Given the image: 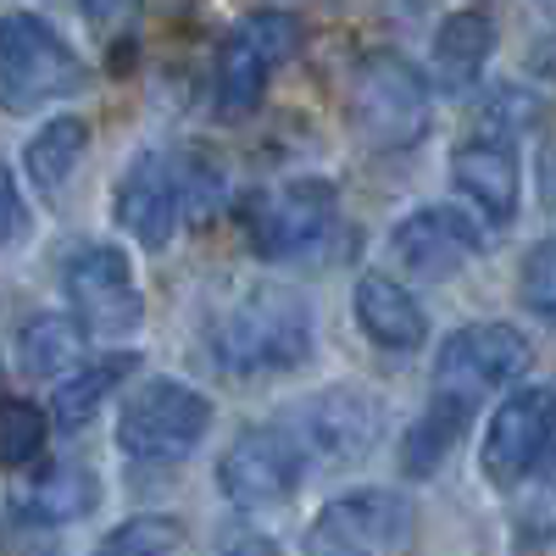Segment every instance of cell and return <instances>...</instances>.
Listing matches in <instances>:
<instances>
[{
	"mask_svg": "<svg viewBox=\"0 0 556 556\" xmlns=\"http://www.w3.org/2000/svg\"><path fill=\"white\" fill-rule=\"evenodd\" d=\"M212 351L223 362V374H240V379L290 374L312 351V317L285 290H251L240 306L223 312Z\"/></svg>",
	"mask_w": 556,
	"mask_h": 556,
	"instance_id": "cell-1",
	"label": "cell"
},
{
	"mask_svg": "<svg viewBox=\"0 0 556 556\" xmlns=\"http://www.w3.org/2000/svg\"><path fill=\"white\" fill-rule=\"evenodd\" d=\"M89 84V67L73 45L34 12L0 17V106L7 112H39L45 101L78 96Z\"/></svg>",
	"mask_w": 556,
	"mask_h": 556,
	"instance_id": "cell-2",
	"label": "cell"
},
{
	"mask_svg": "<svg viewBox=\"0 0 556 556\" xmlns=\"http://www.w3.org/2000/svg\"><path fill=\"white\" fill-rule=\"evenodd\" d=\"M351 123L367 146L401 151L412 139H424L429 128V84L406 56L374 51L362 56L351 73Z\"/></svg>",
	"mask_w": 556,
	"mask_h": 556,
	"instance_id": "cell-3",
	"label": "cell"
},
{
	"mask_svg": "<svg viewBox=\"0 0 556 556\" xmlns=\"http://www.w3.org/2000/svg\"><path fill=\"white\" fill-rule=\"evenodd\" d=\"M212 429V401L178 379H146L117 412V445L134 462H184Z\"/></svg>",
	"mask_w": 556,
	"mask_h": 556,
	"instance_id": "cell-4",
	"label": "cell"
},
{
	"mask_svg": "<svg viewBox=\"0 0 556 556\" xmlns=\"http://www.w3.org/2000/svg\"><path fill=\"white\" fill-rule=\"evenodd\" d=\"M240 223L256 245V256L267 262H295V256H312L329 228L340 223V195L334 184L323 178H290L278 190H262L240 206Z\"/></svg>",
	"mask_w": 556,
	"mask_h": 556,
	"instance_id": "cell-5",
	"label": "cell"
},
{
	"mask_svg": "<svg viewBox=\"0 0 556 556\" xmlns=\"http://www.w3.org/2000/svg\"><path fill=\"white\" fill-rule=\"evenodd\" d=\"M67 301L84 323V334L96 340H123L146 323V295H139L134 262L117 245H78L62 267Z\"/></svg>",
	"mask_w": 556,
	"mask_h": 556,
	"instance_id": "cell-6",
	"label": "cell"
},
{
	"mask_svg": "<svg viewBox=\"0 0 556 556\" xmlns=\"http://www.w3.org/2000/svg\"><path fill=\"white\" fill-rule=\"evenodd\" d=\"M556 440V390L551 384H523L513 390L495 417H490V429H484V479L495 490H518L534 468H540V456L551 451Z\"/></svg>",
	"mask_w": 556,
	"mask_h": 556,
	"instance_id": "cell-7",
	"label": "cell"
},
{
	"mask_svg": "<svg viewBox=\"0 0 556 556\" xmlns=\"http://www.w3.org/2000/svg\"><path fill=\"white\" fill-rule=\"evenodd\" d=\"M529 340L513 323H468L456 329L434 356V384L445 395H473V390H506L529 374Z\"/></svg>",
	"mask_w": 556,
	"mask_h": 556,
	"instance_id": "cell-8",
	"label": "cell"
},
{
	"mask_svg": "<svg viewBox=\"0 0 556 556\" xmlns=\"http://www.w3.org/2000/svg\"><path fill=\"white\" fill-rule=\"evenodd\" d=\"M306 473V456L295 451V440L285 429H245L217 462V490L235 506H278L290 501L295 484Z\"/></svg>",
	"mask_w": 556,
	"mask_h": 556,
	"instance_id": "cell-9",
	"label": "cell"
},
{
	"mask_svg": "<svg viewBox=\"0 0 556 556\" xmlns=\"http://www.w3.org/2000/svg\"><path fill=\"white\" fill-rule=\"evenodd\" d=\"M285 429L295 440V451L306 462H345V456H362L379 434V406L356 395V390H329L317 401H301L285 412Z\"/></svg>",
	"mask_w": 556,
	"mask_h": 556,
	"instance_id": "cell-10",
	"label": "cell"
},
{
	"mask_svg": "<svg viewBox=\"0 0 556 556\" xmlns=\"http://www.w3.org/2000/svg\"><path fill=\"white\" fill-rule=\"evenodd\" d=\"M412 529V506L390 490H356L329 501L323 513L312 518V556H367L379 545H395Z\"/></svg>",
	"mask_w": 556,
	"mask_h": 556,
	"instance_id": "cell-11",
	"label": "cell"
},
{
	"mask_svg": "<svg viewBox=\"0 0 556 556\" xmlns=\"http://www.w3.org/2000/svg\"><path fill=\"white\" fill-rule=\"evenodd\" d=\"M390 251L412 267V278H451L484 251V235L456 206H424L390 228Z\"/></svg>",
	"mask_w": 556,
	"mask_h": 556,
	"instance_id": "cell-12",
	"label": "cell"
},
{
	"mask_svg": "<svg viewBox=\"0 0 556 556\" xmlns=\"http://www.w3.org/2000/svg\"><path fill=\"white\" fill-rule=\"evenodd\" d=\"M117 223L146 251H162L173 240V228H178V190H173V162L167 156L139 151L128 162V173L117 178Z\"/></svg>",
	"mask_w": 556,
	"mask_h": 556,
	"instance_id": "cell-13",
	"label": "cell"
},
{
	"mask_svg": "<svg viewBox=\"0 0 556 556\" xmlns=\"http://www.w3.org/2000/svg\"><path fill=\"white\" fill-rule=\"evenodd\" d=\"M451 184L479 206L484 223L506 228V223L518 217L523 173H518V151H513V146H495V139H468V146L451 156Z\"/></svg>",
	"mask_w": 556,
	"mask_h": 556,
	"instance_id": "cell-14",
	"label": "cell"
},
{
	"mask_svg": "<svg viewBox=\"0 0 556 556\" xmlns=\"http://www.w3.org/2000/svg\"><path fill=\"white\" fill-rule=\"evenodd\" d=\"M351 312H356V329L379 351H417L429 340L424 306H417L412 290L395 285L390 273H362L356 290H351Z\"/></svg>",
	"mask_w": 556,
	"mask_h": 556,
	"instance_id": "cell-15",
	"label": "cell"
},
{
	"mask_svg": "<svg viewBox=\"0 0 556 556\" xmlns=\"http://www.w3.org/2000/svg\"><path fill=\"white\" fill-rule=\"evenodd\" d=\"M101 506V479L96 468H84V462H51V468H39L17 501H12V513L39 523V529H56V523H78L89 518Z\"/></svg>",
	"mask_w": 556,
	"mask_h": 556,
	"instance_id": "cell-16",
	"label": "cell"
},
{
	"mask_svg": "<svg viewBox=\"0 0 556 556\" xmlns=\"http://www.w3.org/2000/svg\"><path fill=\"white\" fill-rule=\"evenodd\" d=\"M495 51V17L479 12V7H462L440 23L434 34V84L462 96V89H473L484 78V62Z\"/></svg>",
	"mask_w": 556,
	"mask_h": 556,
	"instance_id": "cell-17",
	"label": "cell"
},
{
	"mask_svg": "<svg viewBox=\"0 0 556 556\" xmlns=\"http://www.w3.org/2000/svg\"><path fill=\"white\" fill-rule=\"evenodd\" d=\"M273 67H278V62L262 51V45H256L245 28H235V34L223 39L217 67H212V96H217V112H223V117H245V112H256V106H262V96H267Z\"/></svg>",
	"mask_w": 556,
	"mask_h": 556,
	"instance_id": "cell-18",
	"label": "cell"
},
{
	"mask_svg": "<svg viewBox=\"0 0 556 556\" xmlns=\"http://www.w3.org/2000/svg\"><path fill=\"white\" fill-rule=\"evenodd\" d=\"M473 417V395H434L424 406V417L406 429V445H401V473L406 479H429L440 462L451 456V445L462 440V429H468Z\"/></svg>",
	"mask_w": 556,
	"mask_h": 556,
	"instance_id": "cell-19",
	"label": "cell"
},
{
	"mask_svg": "<svg viewBox=\"0 0 556 556\" xmlns=\"http://www.w3.org/2000/svg\"><path fill=\"white\" fill-rule=\"evenodd\" d=\"M84 151H89V123L84 117H51L28 139V151H23V167L34 178V190L39 195H62L67 178L84 162Z\"/></svg>",
	"mask_w": 556,
	"mask_h": 556,
	"instance_id": "cell-20",
	"label": "cell"
},
{
	"mask_svg": "<svg viewBox=\"0 0 556 556\" xmlns=\"http://www.w3.org/2000/svg\"><path fill=\"white\" fill-rule=\"evenodd\" d=\"M84 356V323L62 312H39L17 329V367L28 379H56Z\"/></svg>",
	"mask_w": 556,
	"mask_h": 556,
	"instance_id": "cell-21",
	"label": "cell"
},
{
	"mask_svg": "<svg viewBox=\"0 0 556 556\" xmlns=\"http://www.w3.org/2000/svg\"><path fill=\"white\" fill-rule=\"evenodd\" d=\"M134 367H139V356H134V351H112V356H101V362H89L84 374H73V379L56 390L51 417H56L62 429H84L89 417H96V412L106 406V395H117V384H123V379H134Z\"/></svg>",
	"mask_w": 556,
	"mask_h": 556,
	"instance_id": "cell-22",
	"label": "cell"
},
{
	"mask_svg": "<svg viewBox=\"0 0 556 556\" xmlns=\"http://www.w3.org/2000/svg\"><path fill=\"white\" fill-rule=\"evenodd\" d=\"M173 190H178V217L201 228V223H212V217L223 212L228 178H223L217 156L195 146V151H184V156L173 162Z\"/></svg>",
	"mask_w": 556,
	"mask_h": 556,
	"instance_id": "cell-23",
	"label": "cell"
},
{
	"mask_svg": "<svg viewBox=\"0 0 556 556\" xmlns=\"http://www.w3.org/2000/svg\"><path fill=\"white\" fill-rule=\"evenodd\" d=\"M479 139H495V146H513L518 134H529L540 123V96L523 84H501L479 101Z\"/></svg>",
	"mask_w": 556,
	"mask_h": 556,
	"instance_id": "cell-24",
	"label": "cell"
},
{
	"mask_svg": "<svg viewBox=\"0 0 556 556\" xmlns=\"http://www.w3.org/2000/svg\"><path fill=\"white\" fill-rule=\"evenodd\" d=\"M45 412L34 401H17V395H0V468H23L45 451Z\"/></svg>",
	"mask_w": 556,
	"mask_h": 556,
	"instance_id": "cell-25",
	"label": "cell"
},
{
	"mask_svg": "<svg viewBox=\"0 0 556 556\" xmlns=\"http://www.w3.org/2000/svg\"><path fill=\"white\" fill-rule=\"evenodd\" d=\"M178 545H184L178 518L146 513V518H128V523H117V529L96 545V556H178Z\"/></svg>",
	"mask_w": 556,
	"mask_h": 556,
	"instance_id": "cell-26",
	"label": "cell"
},
{
	"mask_svg": "<svg viewBox=\"0 0 556 556\" xmlns=\"http://www.w3.org/2000/svg\"><path fill=\"white\" fill-rule=\"evenodd\" d=\"M513 545H518V556H545L556 545V479L534 484L518 501V513H513Z\"/></svg>",
	"mask_w": 556,
	"mask_h": 556,
	"instance_id": "cell-27",
	"label": "cell"
},
{
	"mask_svg": "<svg viewBox=\"0 0 556 556\" xmlns=\"http://www.w3.org/2000/svg\"><path fill=\"white\" fill-rule=\"evenodd\" d=\"M518 301L545 323V329H556V235L523 251V267H518Z\"/></svg>",
	"mask_w": 556,
	"mask_h": 556,
	"instance_id": "cell-28",
	"label": "cell"
},
{
	"mask_svg": "<svg viewBox=\"0 0 556 556\" xmlns=\"http://www.w3.org/2000/svg\"><path fill=\"white\" fill-rule=\"evenodd\" d=\"M245 34L262 45L273 62H285L295 51V39H301V23H295V12H251L245 17Z\"/></svg>",
	"mask_w": 556,
	"mask_h": 556,
	"instance_id": "cell-29",
	"label": "cell"
},
{
	"mask_svg": "<svg viewBox=\"0 0 556 556\" xmlns=\"http://www.w3.org/2000/svg\"><path fill=\"white\" fill-rule=\"evenodd\" d=\"M23 228H28V206H23V190H17L12 167L0 162V245L23 240Z\"/></svg>",
	"mask_w": 556,
	"mask_h": 556,
	"instance_id": "cell-30",
	"label": "cell"
},
{
	"mask_svg": "<svg viewBox=\"0 0 556 556\" xmlns=\"http://www.w3.org/2000/svg\"><path fill=\"white\" fill-rule=\"evenodd\" d=\"M217 556H278L273 540H235V545H223Z\"/></svg>",
	"mask_w": 556,
	"mask_h": 556,
	"instance_id": "cell-31",
	"label": "cell"
}]
</instances>
